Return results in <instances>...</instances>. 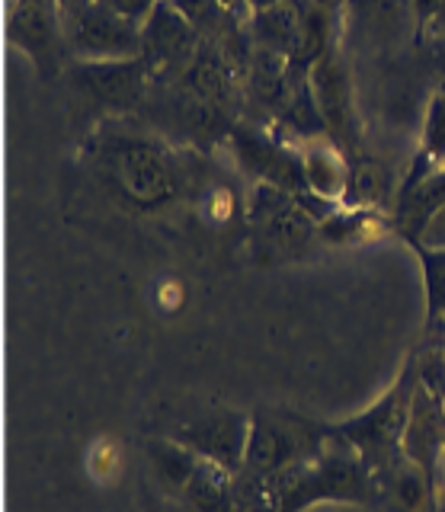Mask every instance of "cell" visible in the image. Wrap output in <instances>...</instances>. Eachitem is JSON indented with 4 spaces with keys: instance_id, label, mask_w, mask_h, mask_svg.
Returning a JSON list of instances; mask_svg holds the SVG:
<instances>
[{
    "instance_id": "cell-21",
    "label": "cell",
    "mask_w": 445,
    "mask_h": 512,
    "mask_svg": "<svg viewBox=\"0 0 445 512\" xmlns=\"http://www.w3.org/2000/svg\"><path fill=\"white\" fill-rule=\"evenodd\" d=\"M413 244V240H410ZM420 244H429V247H445V205L433 215V221L426 224V231L420 234Z\"/></svg>"
},
{
    "instance_id": "cell-6",
    "label": "cell",
    "mask_w": 445,
    "mask_h": 512,
    "mask_svg": "<svg viewBox=\"0 0 445 512\" xmlns=\"http://www.w3.org/2000/svg\"><path fill=\"white\" fill-rule=\"evenodd\" d=\"M10 39L42 80H55L65 55V10L58 0H13Z\"/></svg>"
},
{
    "instance_id": "cell-19",
    "label": "cell",
    "mask_w": 445,
    "mask_h": 512,
    "mask_svg": "<svg viewBox=\"0 0 445 512\" xmlns=\"http://www.w3.org/2000/svg\"><path fill=\"white\" fill-rule=\"evenodd\" d=\"M391 189V176L388 170L375 164V160H362L359 167H353V183H349V192H356V199L362 202V208L381 205Z\"/></svg>"
},
{
    "instance_id": "cell-24",
    "label": "cell",
    "mask_w": 445,
    "mask_h": 512,
    "mask_svg": "<svg viewBox=\"0 0 445 512\" xmlns=\"http://www.w3.org/2000/svg\"><path fill=\"white\" fill-rule=\"evenodd\" d=\"M279 4H289V0H250V13L269 10V7H279Z\"/></svg>"
},
{
    "instance_id": "cell-26",
    "label": "cell",
    "mask_w": 445,
    "mask_h": 512,
    "mask_svg": "<svg viewBox=\"0 0 445 512\" xmlns=\"http://www.w3.org/2000/svg\"><path fill=\"white\" fill-rule=\"evenodd\" d=\"M439 512H445V464H442V474H439Z\"/></svg>"
},
{
    "instance_id": "cell-4",
    "label": "cell",
    "mask_w": 445,
    "mask_h": 512,
    "mask_svg": "<svg viewBox=\"0 0 445 512\" xmlns=\"http://www.w3.org/2000/svg\"><path fill=\"white\" fill-rule=\"evenodd\" d=\"M244 468L237 474L273 477L289 464L317 455L333 439V426L314 423L292 410H253Z\"/></svg>"
},
{
    "instance_id": "cell-23",
    "label": "cell",
    "mask_w": 445,
    "mask_h": 512,
    "mask_svg": "<svg viewBox=\"0 0 445 512\" xmlns=\"http://www.w3.org/2000/svg\"><path fill=\"white\" fill-rule=\"evenodd\" d=\"M221 4H225V10L234 16V20H241V23L250 20V0H221Z\"/></svg>"
},
{
    "instance_id": "cell-5",
    "label": "cell",
    "mask_w": 445,
    "mask_h": 512,
    "mask_svg": "<svg viewBox=\"0 0 445 512\" xmlns=\"http://www.w3.org/2000/svg\"><path fill=\"white\" fill-rule=\"evenodd\" d=\"M65 10V42L74 61L103 64V61H132L145 58V39L141 26L122 20L100 0L61 7Z\"/></svg>"
},
{
    "instance_id": "cell-17",
    "label": "cell",
    "mask_w": 445,
    "mask_h": 512,
    "mask_svg": "<svg viewBox=\"0 0 445 512\" xmlns=\"http://www.w3.org/2000/svg\"><path fill=\"white\" fill-rule=\"evenodd\" d=\"M420 256L423 282H426V333L445 330V247H429L413 240Z\"/></svg>"
},
{
    "instance_id": "cell-18",
    "label": "cell",
    "mask_w": 445,
    "mask_h": 512,
    "mask_svg": "<svg viewBox=\"0 0 445 512\" xmlns=\"http://www.w3.org/2000/svg\"><path fill=\"white\" fill-rule=\"evenodd\" d=\"M170 4L183 13V20L199 32L202 42H218L237 23L221 0H170Z\"/></svg>"
},
{
    "instance_id": "cell-7",
    "label": "cell",
    "mask_w": 445,
    "mask_h": 512,
    "mask_svg": "<svg viewBox=\"0 0 445 512\" xmlns=\"http://www.w3.org/2000/svg\"><path fill=\"white\" fill-rule=\"evenodd\" d=\"M250 413L241 410H212L196 420H186L173 426L170 439L186 445L189 452H196L205 461L221 464L225 471L237 474L244 468L247 442H250Z\"/></svg>"
},
{
    "instance_id": "cell-3",
    "label": "cell",
    "mask_w": 445,
    "mask_h": 512,
    "mask_svg": "<svg viewBox=\"0 0 445 512\" xmlns=\"http://www.w3.org/2000/svg\"><path fill=\"white\" fill-rule=\"evenodd\" d=\"M420 365L410 359L397 381L381 394L369 410L346 423H337L340 436L356 448L359 458L365 461L372 480L388 474L397 461H404V436H407V420H410V404H413V388H417Z\"/></svg>"
},
{
    "instance_id": "cell-11",
    "label": "cell",
    "mask_w": 445,
    "mask_h": 512,
    "mask_svg": "<svg viewBox=\"0 0 445 512\" xmlns=\"http://www.w3.org/2000/svg\"><path fill=\"white\" fill-rule=\"evenodd\" d=\"M308 90L327 128V138H343L353 122V90H349V77L343 61L333 55V48L317 58L308 68Z\"/></svg>"
},
{
    "instance_id": "cell-16",
    "label": "cell",
    "mask_w": 445,
    "mask_h": 512,
    "mask_svg": "<svg viewBox=\"0 0 445 512\" xmlns=\"http://www.w3.org/2000/svg\"><path fill=\"white\" fill-rule=\"evenodd\" d=\"M445 170V87L429 100L426 119H423V135H420V151L413 157V167L407 176V186L426 180V176Z\"/></svg>"
},
{
    "instance_id": "cell-2",
    "label": "cell",
    "mask_w": 445,
    "mask_h": 512,
    "mask_svg": "<svg viewBox=\"0 0 445 512\" xmlns=\"http://www.w3.org/2000/svg\"><path fill=\"white\" fill-rule=\"evenodd\" d=\"M90 160L103 189L129 212H161L183 192V176L173 154L161 141L132 128H103L93 138Z\"/></svg>"
},
{
    "instance_id": "cell-13",
    "label": "cell",
    "mask_w": 445,
    "mask_h": 512,
    "mask_svg": "<svg viewBox=\"0 0 445 512\" xmlns=\"http://www.w3.org/2000/svg\"><path fill=\"white\" fill-rule=\"evenodd\" d=\"M301 154V170H305V186L314 199L340 205L353 183V167L346 164L343 151L337 148L333 138H311L298 148Z\"/></svg>"
},
{
    "instance_id": "cell-9",
    "label": "cell",
    "mask_w": 445,
    "mask_h": 512,
    "mask_svg": "<svg viewBox=\"0 0 445 512\" xmlns=\"http://www.w3.org/2000/svg\"><path fill=\"white\" fill-rule=\"evenodd\" d=\"M141 39H145V61L154 71H186L202 48V36L183 20V13L170 0L157 4L151 20L141 26Z\"/></svg>"
},
{
    "instance_id": "cell-29",
    "label": "cell",
    "mask_w": 445,
    "mask_h": 512,
    "mask_svg": "<svg viewBox=\"0 0 445 512\" xmlns=\"http://www.w3.org/2000/svg\"><path fill=\"white\" fill-rule=\"evenodd\" d=\"M442 356H445V346H442Z\"/></svg>"
},
{
    "instance_id": "cell-12",
    "label": "cell",
    "mask_w": 445,
    "mask_h": 512,
    "mask_svg": "<svg viewBox=\"0 0 445 512\" xmlns=\"http://www.w3.org/2000/svg\"><path fill=\"white\" fill-rule=\"evenodd\" d=\"M308 10L311 7H301V0H289V4L250 13L247 36L253 48H263V52L295 61L301 55V45H305Z\"/></svg>"
},
{
    "instance_id": "cell-14",
    "label": "cell",
    "mask_w": 445,
    "mask_h": 512,
    "mask_svg": "<svg viewBox=\"0 0 445 512\" xmlns=\"http://www.w3.org/2000/svg\"><path fill=\"white\" fill-rule=\"evenodd\" d=\"M180 496H186L196 512H234V474L199 458L180 487Z\"/></svg>"
},
{
    "instance_id": "cell-28",
    "label": "cell",
    "mask_w": 445,
    "mask_h": 512,
    "mask_svg": "<svg viewBox=\"0 0 445 512\" xmlns=\"http://www.w3.org/2000/svg\"><path fill=\"white\" fill-rule=\"evenodd\" d=\"M61 7H74V4H84V0H58Z\"/></svg>"
},
{
    "instance_id": "cell-25",
    "label": "cell",
    "mask_w": 445,
    "mask_h": 512,
    "mask_svg": "<svg viewBox=\"0 0 445 512\" xmlns=\"http://www.w3.org/2000/svg\"><path fill=\"white\" fill-rule=\"evenodd\" d=\"M311 4H314V7H321V10H327V13H333V10H337V7L343 4V0H311Z\"/></svg>"
},
{
    "instance_id": "cell-8",
    "label": "cell",
    "mask_w": 445,
    "mask_h": 512,
    "mask_svg": "<svg viewBox=\"0 0 445 512\" xmlns=\"http://www.w3.org/2000/svg\"><path fill=\"white\" fill-rule=\"evenodd\" d=\"M154 68L145 58L132 61H103V64H84L74 61V84L87 100L103 103L109 109H132L141 103L148 90V77Z\"/></svg>"
},
{
    "instance_id": "cell-20",
    "label": "cell",
    "mask_w": 445,
    "mask_h": 512,
    "mask_svg": "<svg viewBox=\"0 0 445 512\" xmlns=\"http://www.w3.org/2000/svg\"><path fill=\"white\" fill-rule=\"evenodd\" d=\"M100 4H106L109 10H116L122 20H129L135 26H145L161 0H100Z\"/></svg>"
},
{
    "instance_id": "cell-22",
    "label": "cell",
    "mask_w": 445,
    "mask_h": 512,
    "mask_svg": "<svg viewBox=\"0 0 445 512\" xmlns=\"http://www.w3.org/2000/svg\"><path fill=\"white\" fill-rule=\"evenodd\" d=\"M410 10H413L417 26H433L442 10V0H410Z\"/></svg>"
},
{
    "instance_id": "cell-27",
    "label": "cell",
    "mask_w": 445,
    "mask_h": 512,
    "mask_svg": "<svg viewBox=\"0 0 445 512\" xmlns=\"http://www.w3.org/2000/svg\"><path fill=\"white\" fill-rule=\"evenodd\" d=\"M433 26L445 29V0H442V10H439V16H436V23H433Z\"/></svg>"
},
{
    "instance_id": "cell-15",
    "label": "cell",
    "mask_w": 445,
    "mask_h": 512,
    "mask_svg": "<svg viewBox=\"0 0 445 512\" xmlns=\"http://www.w3.org/2000/svg\"><path fill=\"white\" fill-rule=\"evenodd\" d=\"M356 29L372 42H391L404 32V23L413 16L410 0H346Z\"/></svg>"
},
{
    "instance_id": "cell-10",
    "label": "cell",
    "mask_w": 445,
    "mask_h": 512,
    "mask_svg": "<svg viewBox=\"0 0 445 512\" xmlns=\"http://www.w3.org/2000/svg\"><path fill=\"white\" fill-rule=\"evenodd\" d=\"M234 154L250 176H257V183L279 186L285 192H295V196L308 192L301 154L282 148V144L253 132H234Z\"/></svg>"
},
{
    "instance_id": "cell-1",
    "label": "cell",
    "mask_w": 445,
    "mask_h": 512,
    "mask_svg": "<svg viewBox=\"0 0 445 512\" xmlns=\"http://www.w3.org/2000/svg\"><path fill=\"white\" fill-rule=\"evenodd\" d=\"M375 503V480L333 426V439L273 477L234 474V512H301L314 503Z\"/></svg>"
}]
</instances>
